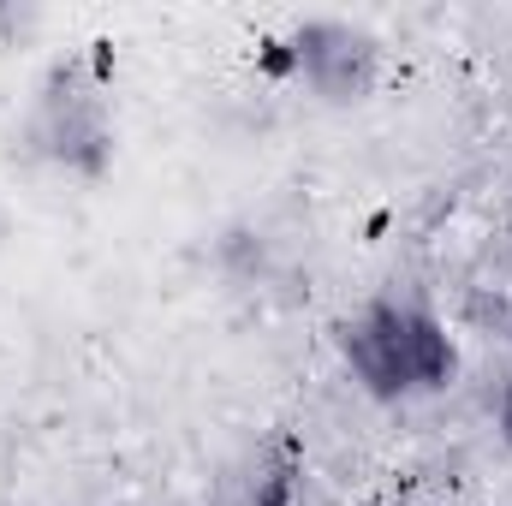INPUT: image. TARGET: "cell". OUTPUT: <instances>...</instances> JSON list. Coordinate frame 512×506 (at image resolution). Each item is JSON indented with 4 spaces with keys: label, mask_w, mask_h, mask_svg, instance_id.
Instances as JSON below:
<instances>
[{
    "label": "cell",
    "mask_w": 512,
    "mask_h": 506,
    "mask_svg": "<svg viewBox=\"0 0 512 506\" xmlns=\"http://www.w3.org/2000/svg\"><path fill=\"white\" fill-rule=\"evenodd\" d=\"M346 364L358 370V381L382 399L399 393H435L453 381V340L441 334L435 316L423 310H399V304H376L364 322H352L340 334Z\"/></svg>",
    "instance_id": "cell-1"
},
{
    "label": "cell",
    "mask_w": 512,
    "mask_h": 506,
    "mask_svg": "<svg viewBox=\"0 0 512 506\" xmlns=\"http://www.w3.org/2000/svg\"><path fill=\"white\" fill-rule=\"evenodd\" d=\"M501 429H507V441H512V387H507V405H501Z\"/></svg>",
    "instance_id": "cell-3"
},
{
    "label": "cell",
    "mask_w": 512,
    "mask_h": 506,
    "mask_svg": "<svg viewBox=\"0 0 512 506\" xmlns=\"http://www.w3.org/2000/svg\"><path fill=\"white\" fill-rule=\"evenodd\" d=\"M298 66L310 72V84L334 102H358L376 78V48L370 36L346 30V24H310L298 36Z\"/></svg>",
    "instance_id": "cell-2"
}]
</instances>
